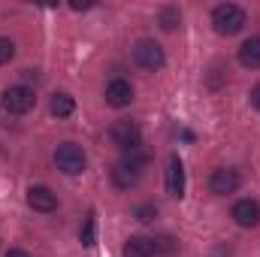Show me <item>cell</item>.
<instances>
[{
    "instance_id": "6da1fadb",
    "label": "cell",
    "mask_w": 260,
    "mask_h": 257,
    "mask_svg": "<svg viewBox=\"0 0 260 257\" xmlns=\"http://www.w3.org/2000/svg\"><path fill=\"white\" fill-rule=\"evenodd\" d=\"M212 24H215V30L221 37H233V34H239L245 27V12L236 3H218L212 9Z\"/></svg>"
},
{
    "instance_id": "7a4b0ae2",
    "label": "cell",
    "mask_w": 260,
    "mask_h": 257,
    "mask_svg": "<svg viewBox=\"0 0 260 257\" xmlns=\"http://www.w3.org/2000/svg\"><path fill=\"white\" fill-rule=\"evenodd\" d=\"M148 164H151V157H148L142 148H139V151H130L127 157L115 167V173H112V176H115V185H118V188H130V185H136V179L148 170Z\"/></svg>"
},
{
    "instance_id": "3957f363",
    "label": "cell",
    "mask_w": 260,
    "mask_h": 257,
    "mask_svg": "<svg viewBox=\"0 0 260 257\" xmlns=\"http://www.w3.org/2000/svg\"><path fill=\"white\" fill-rule=\"evenodd\" d=\"M34 103H37V97H34V91H30L27 85H9V88L0 94V106H3L9 115H24V112L34 109Z\"/></svg>"
},
{
    "instance_id": "277c9868",
    "label": "cell",
    "mask_w": 260,
    "mask_h": 257,
    "mask_svg": "<svg viewBox=\"0 0 260 257\" xmlns=\"http://www.w3.org/2000/svg\"><path fill=\"white\" fill-rule=\"evenodd\" d=\"M55 164H58V170L67 173V176H79V173L85 170L88 157H85V151H82L76 142H61V145L55 148Z\"/></svg>"
},
{
    "instance_id": "5b68a950",
    "label": "cell",
    "mask_w": 260,
    "mask_h": 257,
    "mask_svg": "<svg viewBox=\"0 0 260 257\" xmlns=\"http://www.w3.org/2000/svg\"><path fill=\"white\" fill-rule=\"evenodd\" d=\"M112 142L124 151V154H130V151H139L142 148V130H139V124L136 121H127V118H121V121H115L112 124Z\"/></svg>"
},
{
    "instance_id": "8992f818",
    "label": "cell",
    "mask_w": 260,
    "mask_h": 257,
    "mask_svg": "<svg viewBox=\"0 0 260 257\" xmlns=\"http://www.w3.org/2000/svg\"><path fill=\"white\" fill-rule=\"evenodd\" d=\"M133 61L142 67V70L154 73V70H160V67L167 64V55H164L160 43H154V40H139V43L133 46Z\"/></svg>"
},
{
    "instance_id": "52a82bcc",
    "label": "cell",
    "mask_w": 260,
    "mask_h": 257,
    "mask_svg": "<svg viewBox=\"0 0 260 257\" xmlns=\"http://www.w3.org/2000/svg\"><path fill=\"white\" fill-rule=\"evenodd\" d=\"M239 173L233 170V167H218L215 173H212V179H209V191L218 194V197H227V194H233L239 188Z\"/></svg>"
},
{
    "instance_id": "ba28073f",
    "label": "cell",
    "mask_w": 260,
    "mask_h": 257,
    "mask_svg": "<svg viewBox=\"0 0 260 257\" xmlns=\"http://www.w3.org/2000/svg\"><path fill=\"white\" fill-rule=\"evenodd\" d=\"M27 206L34 212H55L58 209V194L46 185H30L27 188Z\"/></svg>"
},
{
    "instance_id": "9c48e42d",
    "label": "cell",
    "mask_w": 260,
    "mask_h": 257,
    "mask_svg": "<svg viewBox=\"0 0 260 257\" xmlns=\"http://www.w3.org/2000/svg\"><path fill=\"white\" fill-rule=\"evenodd\" d=\"M106 103L112 106V109H124L133 103V85H130L127 79H112L109 85H106Z\"/></svg>"
},
{
    "instance_id": "30bf717a",
    "label": "cell",
    "mask_w": 260,
    "mask_h": 257,
    "mask_svg": "<svg viewBox=\"0 0 260 257\" xmlns=\"http://www.w3.org/2000/svg\"><path fill=\"white\" fill-rule=\"evenodd\" d=\"M167 194L176 200L185 197V164L176 154L170 157V167H167Z\"/></svg>"
},
{
    "instance_id": "8fae6325",
    "label": "cell",
    "mask_w": 260,
    "mask_h": 257,
    "mask_svg": "<svg viewBox=\"0 0 260 257\" xmlns=\"http://www.w3.org/2000/svg\"><path fill=\"white\" fill-rule=\"evenodd\" d=\"M233 221L239 227H257L260 224V203L257 200H239L233 206Z\"/></svg>"
},
{
    "instance_id": "7c38bea8",
    "label": "cell",
    "mask_w": 260,
    "mask_h": 257,
    "mask_svg": "<svg viewBox=\"0 0 260 257\" xmlns=\"http://www.w3.org/2000/svg\"><path fill=\"white\" fill-rule=\"evenodd\" d=\"M239 64L248 70H260V37H251L239 46Z\"/></svg>"
},
{
    "instance_id": "4fadbf2b",
    "label": "cell",
    "mask_w": 260,
    "mask_h": 257,
    "mask_svg": "<svg viewBox=\"0 0 260 257\" xmlns=\"http://www.w3.org/2000/svg\"><path fill=\"white\" fill-rule=\"evenodd\" d=\"M124 257H154V242L148 236H130L124 242Z\"/></svg>"
},
{
    "instance_id": "5bb4252c",
    "label": "cell",
    "mask_w": 260,
    "mask_h": 257,
    "mask_svg": "<svg viewBox=\"0 0 260 257\" xmlns=\"http://www.w3.org/2000/svg\"><path fill=\"white\" fill-rule=\"evenodd\" d=\"M49 109H52V115L67 118V115H73V109H76V100H73L70 94H55V97H52V103H49Z\"/></svg>"
},
{
    "instance_id": "9a60e30c",
    "label": "cell",
    "mask_w": 260,
    "mask_h": 257,
    "mask_svg": "<svg viewBox=\"0 0 260 257\" xmlns=\"http://www.w3.org/2000/svg\"><path fill=\"white\" fill-rule=\"evenodd\" d=\"M179 21H182V15H179V9H176V6L160 9V27H164V30H176V27H179Z\"/></svg>"
},
{
    "instance_id": "2e32d148",
    "label": "cell",
    "mask_w": 260,
    "mask_h": 257,
    "mask_svg": "<svg viewBox=\"0 0 260 257\" xmlns=\"http://www.w3.org/2000/svg\"><path fill=\"white\" fill-rule=\"evenodd\" d=\"M94 227H97V221H94V212H91V215L85 218V227H82V245H88V248L97 242V239H94Z\"/></svg>"
},
{
    "instance_id": "e0dca14e",
    "label": "cell",
    "mask_w": 260,
    "mask_h": 257,
    "mask_svg": "<svg viewBox=\"0 0 260 257\" xmlns=\"http://www.w3.org/2000/svg\"><path fill=\"white\" fill-rule=\"evenodd\" d=\"M15 58V43L9 37H0V64H9Z\"/></svg>"
},
{
    "instance_id": "ac0fdd59",
    "label": "cell",
    "mask_w": 260,
    "mask_h": 257,
    "mask_svg": "<svg viewBox=\"0 0 260 257\" xmlns=\"http://www.w3.org/2000/svg\"><path fill=\"white\" fill-rule=\"evenodd\" d=\"M136 218H139V221H145V224H148V221H154V218H157V206H154V203H142V206L136 209Z\"/></svg>"
},
{
    "instance_id": "d6986e66",
    "label": "cell",
    "mask_w": 260,
    "mask_h": 257,
    "mask_svg": "<svg viewBox=\"0 0 260 257\" xmlns=\"http://www.w3.org/2000/svg\"><path fill=\"white\" fill-rule=\"evenodd\" d=\"M154 242V254L157 251H164V254H173L176 251V239L173 236H160V239H151Z\"/></svg>"
},
{
    "instance_id": "ffe728a7",
    "label": "cell",
    "mask_w": 260,
    "mask_h": 257,
    "mask_svg": "<svg viewBox=\"0 0 260 257\" xmlns=\"http://www.w3.org/2000/svg\"><path fill=\"white\" fill-rule=\"evenodd\" d=\"M251 103H254V109H260V85H254V91H251Z\"/></svg>"
},
{
    "instance_id": "44dd1931",
    "label": "cell",
    "mask_w": 260,
    "mask_h": 257,
    "mask_svg": "<svg viewBox=\"0 0 260 257\" xmlns=\"http://www.w3.org/2000/svg\"><path fill=\"white\" fill-rule=\"evenodd\" d=\"M6 257H30V254H27V251H21V248H9Z\"/></svg>"
}]
</instances>
